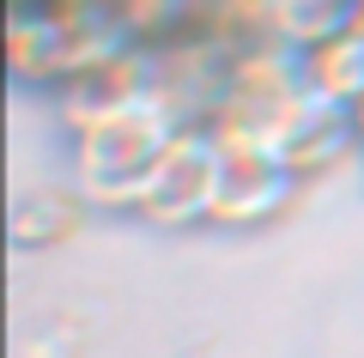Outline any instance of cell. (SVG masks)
<instances>
[{
    "instance_id": "6da1fadb",
    "label": "cell",
    "mask_w": 364,
    "mask_h": 358,
    "mask_svg": "<svg viewBox=\"0 0 364 358\" xmlns=\"http://www.w3.org/2000/svg\"><path fill=\"white\" fill-rule=\"evenodd\" d=\"M176 110L158 91L116 103V110L91 115L85 128H73V152H79V189L97 206H140L146 182H152L158 158L176 140Z\"/></svg>"
},
{
    "instance_id": "7a4b0ae2",
    "label": "cell",
    "mask_w": 364,
    "mask_h": 358,
    "mask_svg": "<svg viewBox=\"0 0 364 358\" xmlns=\"http://www.w3.org/2000/svg\"><path fill=\"white\" fill-rule=\"evenodd\" d=\"M219 170H225L219 128H182L170 140V152L158 158V170H152V182H146L134 213H146L152 225L213 219V206H219Z\"/></svg>"
},
{
    "instance_id": "3957f363",
    "label": "cell",
    "mask_w": 364,
    "mask_h": 358,
    "mask_svg": "<svg viewBox=\"0 0 364 358\" xmlns=\"http://www.w3.org/2000/svg\"><path fill=\"white\" fill-rule=\"evenodd\" d=\"M219 146H225V170H219V206H213L219 225H261L291 201L298 170L279 158V146L225 134V128H219Z\"/></svg>"
},
{
    "instance_id": "277c9868",
    "label": "cell",
    "mask_w": 364,
    "mask_h": 358,
    "mask_svg": "<svg viewBox=\"0 0 364 358\" xmlns=\"http://www.w3.org/2000/svg\"><path fill=\"white\" fill-rule=\"evenodd\" d=\"M352 140H358L352 110H346V103H334V98H322V91H310V85L286 103L279 128H273V146H279V158H286L291 170L328 164V158H340Z\"/></svg>"
},
{
    "instance_id": "5b68a950",
    "label": "cell",
    "mask_w": 364,
    "mask_h": 358,
    "mask_svg": "<svg viewBox=\"0 0 364 358\" xmlns=\"http://www.w3.org/2000/svg\"><path fill=\"white\" fill-rule=\"evenodd\" d=\"M304 79H310V91L358 110L364 103V31H340V37L304 49Z\"/></svg>"
},
{
    "instance_id": "8992f818",
    "label": "cell",
    "mask_w": 364,
    "mask_h": 358,
    "mask_svg": "<svg viewBox=\"0 0 364 358\" xmlns=\"http://www.w3.org/2000/svg\"><path fill=\"white\" fill-rule=\"evenodd\" d=\"M358 6L364 0H267L273 13V31L298 49H316V43L340 37V31L358 25Z\"/></svg>"
},
{
    "instance_id": "52a82bcc",
    "label": "cell",
    "mask_w": 364,
    "mask_h": 358,
    "mask_svg": "<svg viewBox=\"0 0 364 358\" xmlns=\"http://www.w3.org/2000/svg\"><path fill=\"white\" fill-rule=\"evenodd\" d=\"M352 122H358V140H364V103H358V110H352Z\"/></svg>"
}]
</instances>
